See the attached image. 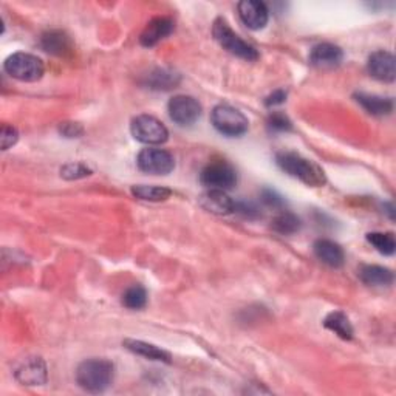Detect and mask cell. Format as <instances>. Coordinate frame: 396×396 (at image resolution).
<instances>
[{"label":"cell","instance_id":"6da1fadb","mask_svg":"<svg viewBox=\"0 0 396 396\" xmlns=\"http://www.w3.org/2000/svg\"><path fill=\"white\" fill-rule=\"evenodd\" d=\"M115 367L107 359H87L81 362L76 370L79 387L90 393L106 392L113 382Z\"/></svg>","mask_w":396,"mask_h":396},{"label":"cell","instance_id":"7a4b0ae2","mask_svg":"<svg viewBox=\"0 0 396 396\" xmlns=\"http://www.w3.org/2000/svg\"><path fill=\"white\" fill-rule=\"evenodd\" d=\"M278 164L283 172H287L294 178H299L302 183L308 184V186L319 188V186H324L327 181L325 172L322 171L319 164L303 158V156L298 153H293V152L279 153Z\"/></svg>","mask_w":396,"mask_h":396},{"label":"cell","instance_id":"3957f363","mask_svg":"<svg viewBox=\"0 0 396 396\" xmlns=\"http://www.w3.org/2000/svg\"><path fill=\"white\" fill-rule=\"evenodd\" d=\"M8 75L24 82H36L44 76V62L30 53H14L4 64Z\"/></svg>","mask_w":396,"mask_h":396},{"label":"cell","instance_id":"277c9868","mask_svg":"<svg viewBox=\"0 0 396 396\" xmlns=\"http://www.w3.org/2000/svg\"><path fill=\"white\" fill-rule=\"evenodd\" d=\"M213 33L215 41L222 45L226 51L234 54V56L245 59L248 62L259 59V53H257V50L253 47V45L245 42L240 36H237L231 29H229V25L223 19L215 21Z\"/></svg>","mask_w":396,"mask_h":396},{"label":"cell","instance_id":"5b68a950","mask_svg":"<svg viewBox=\"0 0 396 396\" xmlns=\"http://www.w3.org/2000/svg\"><path fill=\"white\" fill-rule=\"evenodd\" d=\"M131 132L136 141L149 146H158L168 141L169 132L166 126L151 115H140L132 119Z\"/></svg>","mask_w":396,"mask_h":396},{"label":"cell","instance_id":"8992f818","mask_svg":"<svg viewBox=\"0 0 396 396\" xmlns=\"http://www.w3.org/2000/svg\"><path fill=\"white\" fill-rule=\"evenodd\" d=\"M210 121L220 133L228 136H240L248 131V119L246 116L231 106H217L210 115Z\"/></svg>","mask_w":396,"mask_h":396},{"label":"cell","instance_id":"52a82bcc","mask_svg":"<svg viewBox=\"0 0 396 396\" xmlns=\"http://www.w3.org/2000/svg\"><path fill=\"white\" fill-rule=\"evenodd\" d=\"M200 181L209 189L226 191L235 186L237 173L231 164L220 160L209 163L200 173Z\"/></svg>","mask_w":396,"mask_h":396},{"label":"cell","instance_id":"ba28073f","mask_svg":"<svg viewBox=\"0 0 396 396\" xmlns=\"http://www.w3.org/2000/svg\"><path fill=\"white\" fill-rule=\"evenodd\" d=\"M136 164L146 173L168 175L175 168V160L172 153L164 149H144L138 155Z\"/></svg>","mask_w":396,"mask_h":396},{"label":"cell","instance_id":"9c48e42d","mask_svg":"<svg viewBox=\"0 0 396 396\" xmlns=\"http://www.w3.org/2000/svg\"><path fill=\"white\" fill-rule=\"evenodd\" d=\"M169 116L178 126H192L201 116V106L196 98L178 95L169 101Z\"/></svg>","mask_w":396,"mask_h":396},{"label":"cell","instance_id":"30bf717a","mask_svg":"<svg viewBox=\"0 0 396 396\" xmlns=\"http://www.w3.org/2000/svg\"><path fill=\"white\" fill-rule=\"evenodd\" d=\"M238 14L243 24L251 30H262L268 24L270 13L268 8L259 0H243L238 4Z\"/></svg>","mask_w":396,"mask_h":396},{"label":"cell","instance_id":"8fae6325","mask_svg":"<svg viewBox=\"0 0 396 396\" xmlns=\"http://www.w3.org/2000/svg\"><path fill=\"white\" fill-rule=\"evenodd\" d=\"M396 61L395 56L389 51H375L370 58H368L367 68L370 75L382 82H393L396 78Z\"/></svg>","mask_w":396,"mask_h":396},{"label":"cell","instance_id":"7c38bea8","mask_svg":"<svg viewBox=\"0 0 396 396\" xmlns=\"http://www.w3.org/2000/svg\"><path fill=\"white\" fill-rule=\"evenodd\" d=\"M16 380L25 385H42L47 382V367L41 357H29L17 367Z\"/></svg>","mask_w":396,"mask_h":396},{"label":"cell","instance_id":"4fadbf2b","mask_svg":"<svg viewBox=\"0 0 396 396\" xmlns=\"http://www.w3.org/2000/svg\"><path fill=\"white\" fill-rule=\"evenodd\" d=\"M200 205L206 210L217 215L233 214L235 209V201L228 196L225 191L210 189L200 197Z\"/></svg>","mask_w":396,"mask_h":396},{"label":"cell","instance_id":"5bb4252c","mask_svg":"<svg viewBox=\"0 0 396 396\" xmlns=\"http://www.w3.org/2000/svg\"><path fill=\"white\" fill-rule=\"evenodd\" d=\"M173 31V22L169 17H153V19L146 25V29L141 33L140 42L144 47H153L158 42H161L164 38Z\"/></svg>","mask_w":396,"mask_h":396},{"label":"cell","instance_id":"9a60e30c","mask_svg":"<svg viewBox=\"0 0 396 396\" xmlns=\"http://www.w3.org/2000/svg\"><path fill=\"white\" fill-rule=\"evenodd\" d=\"M344 53L337 45L319 44L310 53V62L319 68H333L342 62Z\"/></svg>","mask_w":396,"mask_h":396},{"label":"cell","instance_id":"2e32d148","mask_svg":"<svg viewBox=\"0 0 396 396\" xmlns=\"http://www.w3.org/2000/svg\"><path fill=\"white\" fill-rule=\"evenodd\" d=\"M315 254L320 262L331 266V268H340L345 262L344 250L337 243L320 238L315 243Z\"/></svg>","mask_w":396,"mask_h":396},{"label":"cell","instance_id":"e0dca14e","mask_svg":"<svg viewBox=\"0 0 396 396\" xmlns=\"http://www.w3.org/2000/svg\"><path fill=\"white\" fill-rule=\"evenodd\" d=\"M359 278L370 287H389L393 283V273L389 268L377 265H364L359 270Z\"/></svg>","mask_w":396,"mask_h":396},{"label":"cell","instance_id":"ac0fdd59","mask_svg":"<svg viewBox=\"0 0 396 396\" xmlns=\"http://www.w3.org/2000/svg\"><path fill=\"white\" fill-rule=\"evenodd\" d=\"M124 347L131 352L144 356L146 359H151V361H161V362H171V355L166 352V350L156 347L153 344L143 342V340H135V339H126Z\"/></svg>","mask_w":396,"mask_h":396},{"label":"cell","instance_id":"d6986e66","mask_svg":"<svg viewBox=\"0 0 396 396\" xmlns=\"http://www.w3.org/2000/svg\"><path fill=\"white\" fill-rule=\"evenodd\" d=\"M355 98L368 113L375 116L389 115L393 110V101L390 98H382V96L368 95V93H356Z\"/></svg>","mask_w":396,"mask_h":396},{"label":"cell","instance_id":"ffe728a7","mask_svg":"<svg viewBox=\"0 0 396 396\" xmlns=\"http://www.w3.org/2000/svg\"><path fill=\"white\" fill-rule=\"evenodd\" d=\"M324 325H325V328L336 333L340 339L350 340L353 337V327H352V324H350L348 318L344 315L342 311L330 313V315L324 320Z\"/></svg>","mask_w":396,"mask_h":396},{"label":"cell","instance_id":"44dd1931","mask_svg":"<svg viewBox=\"0 0 396 396\" xmlns=\"http://www.w3.org/2000/svg\"><path fill=\"white\" fill-rule=\"evenodd\" d=\"M41 45L45 51L51 54H58V56H62L64 53H67L70 50V41L67 36L61 31H50L47 34H44Z\"/></svg>","mask_w":396,"mask_h":396},{"label":"cell","instance_id":"7402d4cb","mask_svg":"<svg viewBox=\"0 0 396 396\" xmlns=\"http://www.w3.org/2000/svg\"><path fill=\"white\" fill-rule=\"evenodd\" d=\"M271 228L275 233H279L282 235H291L294 233H298L300 229V220L298 215H294L288 210H283L282 214H279L273 220Z\"/></svg>","mask_w":396,"mask_h":396},{"label":"cell","instance_id":"603a6c76","mask_svg":"<svg viewBox=\"0 0 396 396\" xmlns=\"http://www.w3.org/2000/svg\"><path fill=\"white\" fill-rule=\"evenodd\" d=\"M132 193L136 198L144 201H164L172 196V191L161 186H146V184H140V186L132 188Z\"/></svg>","mask_w":396,"mask_h":396},{"label":"cell","instance_id":"cb8c5ba5","mask_svg":"<svg viewBox=\"0 0 396 396\" xmlns=\"http://www.w3.org/2000/svg\"><path fill=\"white\" fill-rule=\"evenodd\" d=\"M367 242L375 246L377 253L384 255H393L396 250L395 235L392 233H370L367 234Z\"/></svg>","mask_w":396,"mask_h":396},{"label":"cell","instance_id":"d4e9b609","mask_svg":"<svg viewBox=\"0 0 396 396\" xmlns=\"http://www.w3.org/2000/svg\"><path fill=\"white\" fill-rule=\"evenodd\" d=\"M147 303V293L140 285H133L123 294V305L131 310H141Z\"/></svg>","mask_w":396,"mask_h":396},{"label":"cell","instance_id":"484cf974","mask_svg":"<svg viewBox=\"0 0 396 396\" xmlns=\"http://www.w3.org/2000/svg\"><path fill=\"white\" fill-rule=\"evenodd\" d=\"M180 82L178 75H175L172 71H166V70H158L149 75V84L152 86V88L156 90H169L172 87H175Z\"/></svg>","mask_w":396,"mask_h":396},{"label":"cell","instance_id":"4316f807","mask_svg":"<svg viewBox=\"0 0 396 396\" xmlns=\"http://www.w3.org/2000/svg\"><path fill=\"white\" fill-rule=\"evenodd\" d=\"M61 175L67 180H78L88 177V175H91V171L82 163H70L61 169Z\"/></svg>","mask_w":396,"mask_h":396},{"label":"cell","instance_id":"83f0119b","mask_svg":"<svg viewBox=\"0 0 396 396\" xmlns=\"http://www.w3.org/2000/svg\"><path fill=\"white\" fill-rule=\"evenodd\" d=\"M268 126H270L271 131H275V132H288L293 128V124H291L290 119L285 116L283 113H279V112L270 115Z\"/></svg>","mask_w":396,"mask_h":396},{"label":"cell","instance_id":"f1b7e54d","mask_svg":"<svg viewBox=\"0 0 396 396\" xmlns=\"http://www.w3.org/2000/svg\"><path fill=\"white\" fill-rule=\"evenodd\" d=\"M0 140H2V149L8 151L11 146L17 143V140H19V132H17L14 126L4 124L2 132H0Z\"/></svg>","mask_w":396,"mask_h":396},{"label":"cell","instance_id":"f546056e","mask_svg":"<svg viewBox=\"0 0 396 396\" xmlns=\"http://www.w3.org/2000/svg\"><path fill=\"white\" fill-rule=\"evenodd\" d=\"M262 200H263V203L265 205H268V206H273V208H279L283 205V200L280 196H278L274 191L271 189H266L263 191L262 193Z\"/></svg>","mask_w":396,"mask_h":396},{"label":"cell","instance_id":"4dcf8cb0","mask_svg":"<svg viewBox=\"0 0 396 396\" xmlns=\"http://www.w3.org/2000/svg\"><path fill=\"white\" fill-rule=\"evenodd\" d=\"M59 131L62 135H66L68 138H78L79 135H82V132H84L82 131V127L76 123H64Z\"/></svg>","mask_w":396,"mask_h":396},{"label":"cell","instance_id":"1f68e13d","mask_svg":"<svg viewBox=\"0 0 396 396\" xmlns=\"http://www.w3.org/2000/svg\"><path fill=\"white\" fill-rule=\"evenodd\" d=\"M287 101V91L285 90H275L274 93H271L268 98H266L265 104L268 107H274V106H280Z\"/></svg>","mask_w":396,"mask_h":396}]
</instances>
